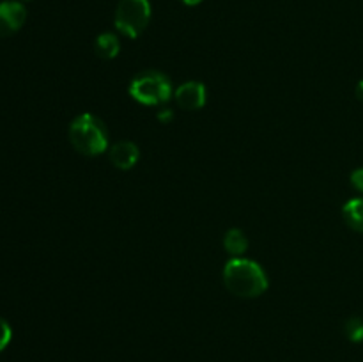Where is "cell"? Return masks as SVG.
Here are the masks:
<instances>
[{
	"label": "cell",
	"instance_id": "cell-14",
	"mask_svg": "<svg viewBox=\"0 0 363 362\" xmlns=\"http://www.w3.org/2000/svg\"><path fill=\"white\" fill-rule=\"evenodd\" d=\"M172 117H174L172 110H169V109H162L158 112V119L162 121V123H169V121H172Z\"/></svg>",
	"mask_w": 363,
	"mask_h": 362
},
{
	"label": "cell",
	"instance_id": "cell-5",
	"mask_svg": "<svg viewBox=\"0 0 363 362\" xmlns=\"http://www.w3.org/2000/svg\"><path fill=\"white\" fill-rule=\"evenodd\" d=\"M27 20V9L18 0L0 2V38H9L23 27Z\"/></svg>",
	"mask_w": 363,
	"mask_h": 362
},
{
	"label": "cell",
	"instance_id": "cell-9",
	"mask_svg": "<svg viewBox=\"0 0 363 362\" xmlns=\"http://www.w3.org/2000/svg\"><path fill=\"white\" fill-rule=\"evenodd\" d=\"M342 216L351 229L363 233V197L347 201L342 208Z\"/></svg>",
	"mask_w": 363,
	"mask_h": 362
},
{
	"label": "cell",
	"instance_id": "cell-16",
	"mask_svg": "<svg viewBox=\"0 0 363 362\" xmlns=\"http://www.w3.org/2000/svg\"><path fill=\"white\" fill-rule=\"evenodd\" d=\"M179 2H183L184 6H199L202 0H179Z\"/></svg>",
	"mask_w": 363,
	"mask_h": 362
},
{
	"label": "cell",
	"instance_id": "cell-11",
	"mask_svg": "<svg viewBox=\"0 0 363 362\" xmlns=\"http://www.w3.org/2000/svg\"><path fill=\"white\" fill-rule=\"evenodd\" d=\"M344 330H346L347 339L353 341V343H362L363 341V319L358 316L347 319Z\"/></svg>",
	"mask_w": 363,
	"mask_h": 362
},
{
	"label": "cell",
	"instance_id": "cell-15",
	"mask_svg": "<svg viewBox=\"0 0 363 362\" xmlns=\"http://www.w3.org/2000/svg\"><path fill=\"white\" fill-rule=\"evenodd\" d=\"M357 98L363 103V80L358 82V85H357Z\"/></svg>",
	"mask_w": 363,
	"mask_h": 362
},
{
	"label": "cell",
	"instance_id": "cell-12",
	"mask_svg": "<svg viewBox=\"0 0 363 362\" xmlns=\"http://www.w3.org/2000/svg\"><path fill=\"white\" fill-rule=\"evenodd\" d=\"M11 337H13V330H11L9 323L4 318H0V351L11 343Z\"/></svg>",
	"mask_w": 363,
	"mask_h": 362
},
{
	"label": "cell",
	"instance_id": "cell-7",
	"mask_svg": "<svg viewBox=\"0 0 363 362\" xmlns=\"http://www.w3.org/2000/svg\"><path fill=\"white\" fill-rule=\"evenodd\" d=\"M110 162L119 170H130L137 165L140 158V149L131 141H119L110 148Z\"/></svg>",
	"mask_w": 363,
	"mask_h": 362
},
{
	"label": "cell",
	"instance_id": "cell-6",
	"mask_svg": "<svg viewBox=\"0 0 363 362\" xmlns=\"http://www.w3.org/2000/svg\"><path fill=\"white\" fill-rule=\"evenodd\" d=\"M176 103L184 110H201L206 105V87L201 82H186L174 92Z\"/></svg>",
	"mask_w": 363,
	"mask_h": 362
},
{
	"label": "cell",
	"instance_id": "cell-3",
	"mask_svg": "<svg viewBox=\"0 0 363 362\" xmlns=\"http://www.w3.org/2000/svg\"><path fill=\"white\" fill-rule=\"evenodd\" d=\"M131 98L145 106L163 105L172 98V84L162 71L147 70L138 73L128 87Z\"/></svg>",
	"mask_w": 363,
	"mask_h": 362
},
{
	"label": "cell",
	"instance_id": "cell-10",
	"mask_svg": "<svg viewBox=\"0 0 363 362\" xmlns=\"http://www.w3.org/2000/svg\"><path fill=\"white\" fill-rule=\"evenodd\" d=\"M223 247H225V251L229 252L230 256H234V258H240L241 254H245V252H247L248 240H247V236H245L243 231L233 227V229L227 231L225 236H223Z\"/></svg>",
	"mask_w": 363,
	"mask_h": 362
},
{
	"label": "cell",
	"instance_id": "cell-13",
	"mask_svg": "<svg viewBox=\"0 0 363 362\" xmlns=\"http://www.w3.org/2000/svg\"><path fill=\"white\" fill-rule=\"evenodd\" d=\"M351 185L354 187V190L363 194V167L362 169L353 170V174H351Z\"/></svg>",
	"mask_w": 363,
	"mask_h": 362
},
{
	"label": "cell",
	"instance_id": "cell-1",
	"mask_svg": "<svg viewBox=\"0 0 363 362\" xmlns=\"http://www.w3.org/2000/svg\"><path fill=\"white\" fill-rule=\"evenodd\" d=\"M223 284L233 295L241 298L261 297L268 290V275L259 263L233 258L223 266Z\"/></svg>",
	"mask_w": 363,
	"mask_h": 362
},
{
	"label": "cell",
	"instance_id": "cell-4",
	"mask_svg": "<svg viewBox=\"0 0 363 362\" xmlns=\"http://www.w3.org/2000/svg\"><path fill=\"white\" fill-rule=\"evenodd\" d=\"M151 20L149 0H121L116 11V27L121 34L135 39L145 31Z\"/></svg>",
	"mask_w": 363,
	"mask_h": 362
},
{
	"label": "cell",
	"instance_id": "cell-2",
	"mask_svg": "<svg viewBox=\"0 0 363 362\" xmlns=\"http://www.w3.org/2000/svg\"><path fill=\"white\" fill-rule=\"evenodd\" d=\"M69 142L80 155H101L108 149V131L94 114H80L69 124Z\"/></svg>",
	"mask_w": 363,
	"mask_h": 362
},
{
	"label": "cell",
	"instance_id": "cell-8",
	"mask_svg": "<svg viewBox=\"0 0 363 362\" xmlns=\"http://www.w3.org/2000/svg\"><path fill=\"white\" fill-rule=\"evenodd\" d=\"M94 52L103 60L116 59L121 52V43L117 39V35L112 34V32H103V34H99L94 41Z\"/></svg>",
	"mask_w": 363,
	"mask_h": 362
}]
</instances>
